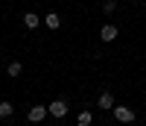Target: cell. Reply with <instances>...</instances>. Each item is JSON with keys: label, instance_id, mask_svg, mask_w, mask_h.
<instances>
[{"label": "cell", "instance_id": "cell-1", "mask_svg": "<svg viewBox=\"0 0 146 126\" xmlns=\"http://www.w3.org/2000/svg\"><path fill=\"white\" fill-rule=\"evenodd\" d=\"M67 109H70V106H67V100H53V103L47 106V111H50L56 120H62V117L67 115Z\"/></svg>", "mask_w": 146, "mask_h": 126}, {"label": "cell", "instance_id": "cell-2", "mask_svg": "<svg viewBox=\"0 0 146 126\" xmlns=\"http://www.w3.org/2000/svg\"><path fill=\"white\" fill-rule=\"evenodd\" d=\"M114 117L120 123H131V120H135V111H131L129 106H114Z\"/></svg>", "mask_w": 146, "mask_h": 126}, {"label": "cell", "instance_id": "cell-3", "mask_svg": "<svg viewBox=\"0 0 146 126\" xmlns=\"http://www.w3.org/2000/svg\"><path fill=\"white\" fill-rule=\"evenodd\" d=\"M47 115H50V111H47V106H32L27 117H29V123H41V120H44Z\"/></svg>", "mask_w": 146, "mask_h": 126}, {"label": "cell", "instance_id": "cell-4", "mask_svg": "<svg viewBox=\"0 0 146 126\" xmlns=\"http://www.w3.org/2000/svg\"><path fill=\"white\" fill-rule=\"evenodd\" d=\"M117 32H120V29L114 27V23H105V27H100V38L108 44V41H114V38H117Z\"/></svg>", "mask_w": 146, "mask_h": 126}, {"label": "cell", "instance_id": "cell-5", "mask_svg": "<svg viewBox=\"0 0 146 126\" xmlns=\"http://www.w3.org/2000/svg\"><path fill=\"white\" fill-rule=\"evenodd\" d=\"M21 73H23V65H21V62H9V68H6V76H9V79H18Z\"/></svg>", "mask_w": 146, "mask_h": 126}, {"label": "cell", "instance_id": "cell-6", "mask_svg": "<svg viewBox=\"0 0 146 126\" xmlns=\"http://www.w3.org/2000/svg\"><path fill=\"white\" fill-rule=\"evenodd\" d=\"M38 23H41V18L35 15V12H27V15H23V27H27V29H35Z\"/></svg>", "mask_w": 146, "mask_h": 126}, {"label": "cell", "instance_id": "cell-7", "mask_svg": "<svg viewBox=\"0 0 146 126\" xmlns=\"http://www.w3.org/2000/svg\"><path fill=\"white\" fill-rule=\"evenodd\" d=\"M114 106H117L114 97L108 94V91H102V94H100V109H111V111H114Z\"/></svg>", "mask_w": 146, "mask_h": 126}, {"label": "cell", "instance_id": "cell-8", "mask_svg": "<svg viewBox=\"0 0 146 126\" xmlns=\"http://www.w3.org/2000/svg\"><path fill=\"white\" fill-rule=\"evenodd\" d=\"M44 27H50V29H58V27H62V18H58L56 12H50V15L44 18Z\"/></svg>", "mask_w": 146, "mask_h": 126}, {"label": "cell", "instance_id": "cell-9", "mask_svg": "<svg viewBox=\"0 0 146 126\" xmlns=\"http://www.w3.org/2000/svg\"><path fill=\"white\" fill-rule=\"evenodd\" d=\"M12 115H15V106H12L9 100H3V103H0V117H3V120H9Z\"/></svg>", "mask_w": 146, "mask_h": 126}, {"label": "cell", "instance_id": "cell-10", "mask_svg": "<svg viewBox=\"0 0 146 126\" xmlns=\"http://www.w3.org/2000/svg\"><path fill=\"white\" fill-rule=\"evenodd\" d=\"M76 123H88V126H91V123H94V115H91L88 109H82V111H79V117H76Z\"/></svg>", "mask_w": 146, "mask_h": 126}, {"label": "cell", "instance_id": "cell-11", "mask_svg": "<svg viewBox=\"0 0 146 126\" xmlns=\"http://www.w3.org/2000/svg\"><path fill=\"white\" fill-rule=\"evenodd\" d=\"M102 12H105V15H114V12H117V0H105V3H102Z\"/></svg>", "mask_w": 146, "mask_h": 126}, {"label": "cell", "instance_id": "cell-12", "mask_svg": "<svg viewBox=\"0 0 146 126\" xmlns=\"http://www.w3.org/2000/svg\"><path fill=\"white\" fill-rule=\"evenodd\" d=\"M76 126H88V123H76Z\"/></svg>", "mask_w": 146, "mask_h": 126}, {"label": "cell", "instance_id": "cell-13", "mask_svg": "<svg viewBox=\"0 0 146 126\" xmlns=\"http://www.w3.org/2000/svg\"><path fill=\"white\" fill-rule=\"evenodd\" d=\"M137 3H143V0H137Z\"/></svg>", "mask_w": 146, "mask_h": 126}, {"label": "cell", "instance_id": "cell-14", "mask_svg": "<svg viewBox=\"0 0 146 126\" xmlns=\"http://www.w3.org/2000/svg\"><path fill=\"white\" fill-rule=\"evenodd\" d=\"M56 126H62V123H56Z\"/></svg>", "mask_w": 146, "mask_h": 126}]
</instances>
